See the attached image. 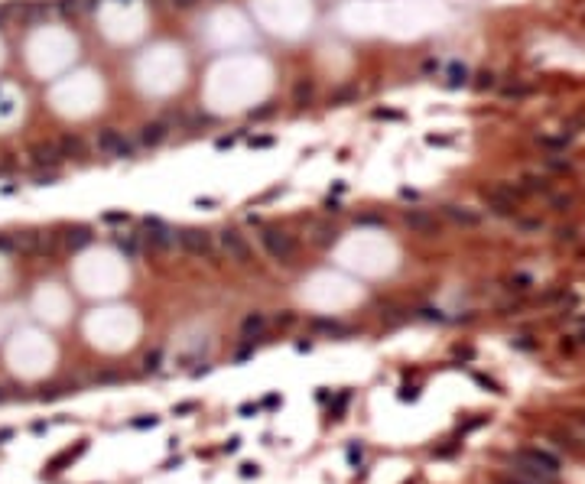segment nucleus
<instances>
[{
	"instance_id": "17",
	"label": "nucleus",
	"mask_w": 585,
	"mask_h": 484,
	"mask_svg": "<svg viewBox=\"0 0 585 484\" xmlns=\"http://www.w3.org/2000/svg\"><path fill=\"white\" fill-rule=\"evenodd\" d=\"M159 364H163V351L153 348V351H147L143 354V367L147 371H159Z\"/></svg>"
},
{
	"instance_id": "13",
	"label": "nucleus",
	"mask_w": 585,
	"mask_h": 484,
	"mask_svg": "<svg viewBox=\"0 0 585 484\" xmlns=\"http://www.w3.org/2000/svg\"><path fill=\"white\" fill-rule=\"evenodd\" d=\"M312 94H315L312 82H309V78H299V82H296V88H292V104H299V108H303V104H309V101H312Z\"/></svg>"
},
{
	"instance_id": "3",
	"label": "nucleus",
	"mask_w": 585,
	"mask_h": 484,
	"mask_svg": "<svg viewBox=\"0 0 585 484\" xmlns=\"http://www.w3.org/2000/svg\"><path fill=\"white\" fill-rule=\"evenodd\" d=\"M218 241H221V250H225V257L231 263H237V267H251V263H254V247H251V241H247L241 231L225 227V231L218 234Z\"/></svg>"
},
{
	"instance_id": "12",
	"label": "nucleus",
	"mask_w": 585,
	"mask_h": 484,
	"mask_svg": "<svg viewBox=\"0 0 585 484\" xmlns=\"http://www.w3.org/2000/svg\"><path fill=\"white\" fill-rule=\"evenodd\" d=\"M114 244H117V250L124 253L127 260H137L140 257V241L134 234H124V237H114Z\"/></svg>"
},
{
	"instance_id": "19",
	"label": "nucleus",
	"mask_w": 585,
	"mask_h": 484,
	"mask_svg": "<svg viewBox=\"0 0 585 484\" xmlns=\"http://www.w3.org/2000/svg\"><path fill=\"white\" fill-rule=\"evenodd\" d=\"M348 400H351V393H348V390H345V393H342V397H338V400H335V406H332V413H335V419H338V416H342V413H345V406H348Z\"/></svg>"
},
{
	"instance_id": "18",
	"label": "nucleus",
	"mask_w": 585,
	"mask_h": 484,
	"mask_svg": "<svg viewBox=\"0 0 585 484\" xmlns=\"http://www.w3.org/2000/svg\"><path fill=\"white\" fill-rule=\"evenodd\" d=\"M517 227L520 231H543V221H540V218H520Z\"/></svg>"
},
{
	"instance_id": "2",
	"label": "nucleus",
	"mask_w": 585,
	"mask_h": 484,
	"mask_svg": "<svg viewBox=\"0 0 585 484\" xmlns=\"http://www.w3.org/2000/svg\"><path fill=\"white\" fill-rule=\"evenodd\" d=\"M98 149L104 156H111V160H134L137 156V143L117 127H104L98 134Z\"/></svg>"
},
{
	"instance_id": "28",
	"label": "nucleus",
	"mask_w": 585,
	"mask_h": 484,
	"mask_svg": "<svg viewBox=\"0 0 585 484\" xmlns=\"http://www.w3.org/2000/svg\"><path fill=\"white\" fill-rule=\"evenodd\" d=\"M189 410H195V403H179L176 406V413H189Z\"/></svg>"
},
{
	"instance_id": "9",
	"label": "nucleus",
	"mask_w": 585,
	"mask_h": 484,
	"mask_svg": "<svg viewBox=\"0 0 585 484\" xmlns=\"http://www.w3.org/2000/svg\"><path fill=\"white\" fill-rule=\"evenodd\" d=\"M263 328H267V315H263V312H247L244 322H241V338L254 341V338L263 335Z\"/></svg>"
},
{
	"instance_id": "25",
	"label": "nucleus",
	"mask_w": 585,
	"mask_h": 484,
	"mask_svg": "<svg viewBox=\"0 0 585 484\" xmlns=\"http://www.w3.org/2000/svg\"><path fill=\"white\" fill-rule=\"evenodd\" d=\"M292 322H296V315H292V312H283V315H277V325H292Z\"/></svg>"
},
{
	"instance_id": "8",
	"label": "nucleus",
	"mask_w": 585,
	"mask_h": 484,
	"mask_svg": "<svg viewBox=\"0 0 585 484\" xmlns=\"http://www.w3.org/2000/svg\"><path fill=\"white\" fill-rule=\"evenodd\" d=\"M442 215H446L449 221L462 224V227H475L481 221V215H478L475 208H465V205H442Z\"/></svg>"
},
{
	"instance_id": "10",
	"label": "nucleus",
	"mask_w": 585,
	"mask_h": 484,
	"mask_svg": "<svg viewBox=\"0 0 585 484\" xmlns=\"http://www.w3.org/2000/svg\"><path fill=\"white\" fill-rule=\"evenodd\" d=\"M312 332H322V335H332V338H348L351 328L335 319H312Z\"/></svg>"
},
{
	"instance_id": "23",
	"label": "nucleus",
	"mask_w": 585,
	"mask_h": 484,
	"mask_svg": "<svg viewBox=\"0 0 585 484\" xmlns=\"http://www.w3.org/2000/svg\"><path fill=\"white\" fill-rule=\"evenodd\" d=\"M156 422H159L156 416H150V419H134V426H137V429H147V426H156Z\"/></svg>"
},
{
	"instance_id": "21",
	"label": "nucleus",
	"mask_w": 585,
	"mask_h": 484,
	"mask_svg": "<svg viewBox=\"0 0 585 484\" xmlns=\"http://www.w3.org/2000/svg\"><path fill=\"white\" fill-rule=\"evenodd\" d=\"M127 211H108V215H104V221H108V224H124V221H127Z\"/></svg>"
},
{
	"instance_id": "24",
	"label": "nucleus",
	"mask_w": 585,
	"mask_h": 484,
	"mask_svg": "<svg viewBox=\"0 0 585 484\" xmlns=\"http://www.w3.org/2000/svg\"><path fill=\"white\" fill-rule=\"evenodd\" d=\"M195 4H199V0H173V7H179V10H192Z\"/></svg>"
},
{
	"instance_id": "26",
	"label": "nucleus",
	"mask_w": 585,
	"mask_h": 484,
	"mask_svg": "<svg viewBox=\"0 0 585 484\" xmlns=\"http://www.w3.org/2000/svg\"><path fill=\"white\" fill-rule=\"evenodd\" d=\"M348 462H351V465H358V462H361V448H354V445L348 448Z\"/></svg>"
},
{
	"instance_id": "16",
	"label": "nucleus",
	"mask_w": 585,
	"mask_h": 484,
	"mask_svg": "<svg viewBox=\"0 0 585 484\" xmlns=\"http://www.w3.org/2000/svg\"><path fill=\"white\" fill-rule=\"evenodd\" d=\"M88 241H91V234H88L85 227H75V231H68V247H85Z\"/></svg>"
},
{
	"instance_id": "27",
	"label": "nucleus",
	"mask_w": 585,
	"mask_h": 484,
	"mask_svg": "<svg viewBox=\"0 0 585 484\" xmlns=\"http://www.w3.org/2000/svg\"><path fill=\"white\" fill-rule=\"evenodd\" d=\"M498 484H530V481H524V478H498Z\"/></svg>"
},
{
	"instance_id": "14",
	"label": "nucleus",
	"mask_w": 585,
	"mask_h": 484,
	"mask_svg": "<svg viewBox=\"0 0 585 484\" xmlns=\"http://www.w3.org/2000/svg\"><path fill=\"white\" fill-rule=\"evenodd\" d=\"M59 160H62V149L59 146H52V143L36 146V163H59Z\"/></svg>"
},
{
	"instance_id": "5",
	"label": "nucleus",
	"mask_w": 585,
	"mask_h": 484,
	"mask_svg": "<svg viewBox=\"0 0 585 484\" xmlns=\"http://www.w3.org/2000/svg\"><path fill=\"white\" fill-rule=\"evenodd\" d=\"M403 224L410 227L413 234H423V237H439L442 234V224L439 218L426 208H403Z\"/></svg>"
},
{
	"instance_id": "6",
	"label": "nucleus",
	"mask_w": 585,
	"mask_h": 484,
	"mask_svg": "<svg viewBox=\"0 0 585 484\" xmlns=\"http://www.w3.org/2000/svg\"><path fill=\"white\" fill-rule=\"evenodd\" d=\"M143 244L150 250H169L176 244V231L169 224H163L159 218H147L143 221Z\"/></svg>"
},
{
	"instance_id": "1",
	"label": "nucleus",
	"mask_w": 585,
	"mask_h": 484,
	"mask_svg": "<svg viewBox=\"0 0 585 484\" xmlns=\"http://www.w3.org/2000/svg\"><path fill=\"white\" fill-rule=\"evenodd\" d=\"M260 244L273 260L283 263V267H292V263H296V250H299L296 237L286 234L283 227H260Z\"/></svg>"
},
{
	"instance_id": "11",
	"label": "nucleus",
	"mask_w": 585,
	"mask_h": 484,
	"mask_svg": "<svg viewBox=\"0 0 585 484\" xmlns=\"http://www.w3.org/2000/svg\"><path fill=\"white\" fill-rule=\"evenodd\" d=\"M338 241V231L332 224H312V244L315 247H329V244Z\"/></svg>"
},
{
	"instance_id": "4",
	"label": "nucleus",
	"mask_w": 585,
	"mask_h": 484,
	"mask_svg": "<svg viewBox=\"0 0 585 484\" xmlns=\"http://www.w3.org/2000/svg\"><path fill=\"white\" fill-rule=\"evenodd\" d=\"M176 241H179V247L185 253H192V257H205V260L215 257L211 234L202 231V227H179V231H176Z\"/></svg>"
},
{
	"instance_id": "29",
	"label": "nucleus",
	"mask_w": 585,
	"mask_h": 484,
	"mask_svg": "<svg viewBox=\"0 0 585 484\" xmlns=\"http://www.w3.org/2000/svg\"><path fill=\"white\" fill-rule=\"evenodd\" d=\"M325 208H329V211H342V205H338L335 198H329V201H325Z\"/></svg>"
},
{
	"instance_id": "22",
	"label": "nucleus",
	"mask_w": 585,
	"mask_h": 484,
	"mask_svg": "<svg viewBox=\"0 0 585 484\" xmlns=\"http://www.w3.org/2000/svg\"><path fill=\"white\" fill-rule=\"evenodd\" d=\"M241 474H244V478H257V474H260V468L247 462V465H241Z\"/></svg>"
},
{
	"instance_id": "15",
	"label": "nucleus",
	"mask_w": 585,
	"mask_h": 484,
	"mask_svg": "<svg viewBox=\"0 0 585 484\" xmlns=\"http://www.w3.org/2000/svg\"><path fill=\"white\" fill-rule=\"evenodd\" d=\"M59 149H62V156H72V153L82 156V153H85V146H82V140H78V137H65Z\"/></svg>"
},
{
	"instance_id": "7",
	"label": "nucleus",
	"mask_w": 585,
	"mask_h": 484,
	"mask_svg": "<svg viewBox=\"0 0 585 484\" xmlns=\"http://www.w3.org/2000/svg\"><path fill=\"white\" fill-rule=\"evenodd\" d=\"M166 137H169V124H166V120H147V124L140 127V146L156 149L159 143H166Z\"/></svg>"
},
{
	"instance_id": "20",
	"label": "nucleus",
	"mask_w": 585,
	"mask_h": 484,
	"mask_svg": "<svg viewBox=\"0 0 585 484\" xmlns=\"http://www.w3.org/2000/svg\"><path fill=\"white\" fill-rule=\"evenodd\" d=\"M354 94H358V91H354V88H342V91H335V94H332V98H329V101H332V104H342V101H348V98H354Z\"/></svg>"
}]
</instances>
